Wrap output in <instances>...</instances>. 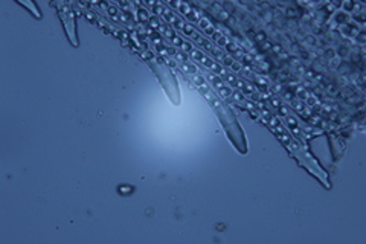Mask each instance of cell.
Masks as SVG:
<instances>
[{"label":"cell","instance_id":"obj_1","mask_svg":"<svg viewBox=\"0 0 366 244\" xmlns=\"http://www.w3.org/2000/svg\"><path fill=\"white\" fill-rule=\"evenodd\" d=\"M269 127L270 130L276 134V137L282 142V145L288 150V153L298 160V163L305 168L310 174H313L316 179L321 180V183L325 188H331L330 179L327 171L318 163V160L311 156V153L307 150V147L304 145V142H301L298 137H293L291 133L285 128V125L279 121L278 118H270L269 119Z\"/></svg>","mask_w":366,"mask_h":244},{"label":"cell","instance_id":"obj_7","mask_svg":"<svg viewBox=\"0 0 366 244\" xmlns=\"http://www.w3.org/2000/svg\"><path fill=\"white\" fill-rule=\"evenodd\" d=\"M212 40L218 44V46H222V47H225L226 44H228V40L225 38V35L222 34V32H218V31H215L214 32V35H212Z\"/></svg>","mask_w":366,"mask_h":244},{"label":"cell","instance_id":"obj_2","mask_svg":"<svg viewBox=\"0 0 366 244\" xmlns=\"http://www.w3.org/2000/svg\"><path fill=\"white\" fill-rule=\"evenodd\" d=\"M199 89V92L205 96V100L211 104V107L214 109L215 115L218 116V119L222 122L229 140L235 145V148L240 153H247V142H246V136H244L243 130L240 127V124L237 121L235 115L232 113V110L220 100V96L211 89V86L206 83L196 86Z\"/></svg>","mask_w":366,"mask_h":244},{"label":"cell","instance_id":"obj_3","mask_svg":"<svg viewBox=\"0 0 366 244\" xmlns=\"http://www.w3.org/2000/svg\"><path fill=\"white\" fill-rule=\"evenodd\" d=\"M145 58H148V63H150V66L153 67V70L156 72V77L159 78V81H160L162 87L165 89L168 98H169L174 104H179V103H180L179 86H177V81H176L174 75L171 74L168 64H166L160 57L151 55L150 52L145 54Z\"/></svg>","mask_w":366,"mask_h":244},{"label":"cell","instance_id":"obj_8","mask_svg":"<svg viewBox=\"0 0 366 244\" xmlns=\"http://www.w3.org/2000/svg\"><path fill=\"white\" fill-rule=\"evenodd\" d=\"M296 96H298L299 100H304V101H305V100L308 98V93H307V92H305L304 89H299V90H298V95H296Z\"/></svg>","mask_w":366,"mask_h":244},{"label":"cell","instance_id":"obj_5","mask_svg":"<svg viewBox=\"0 0 366 244\" xmlns=\"http://www.w3.org/2000/svg\"><path fill=\"white\" fill-rule=\"evenodd\" d=\"M199 28H200L206 35H209V37H212L214 32H215L214 25H212L208 18H200V21H199Z\"/></svg>","mask_w":366,"mask_h":244},{"label":"cell","instance_id":"obj_6","mask_svg":"<svg viewBox=\"0 0 366 244\" xmlns=\"http://www.w3.org/2000/svg\"><path fill=\"white\" fill-rule=\"evenodd\" d=\"M21 6H25V8H28L31 12H32V15L34 17H37V18H41V14H40V9L35 6V3H32V2H18Z\"/></svg>","mask_w":366,"mask_h":244},{"label":"cell","instance_id":"obj_4","mask_svg":"<svg viewBox=\"0 0 366 244\" xmlns=\"http://www.w3.org/2000/svg\"><path fill=\"white\" fill-rule=\"evenodd\" d=\"M55 6H58V15L64 23L67 37L70 40V43L74 46H78V40H77V32H75V14L70 8L69 3H54Z\"/></svg>","mask_w":366,"mask_h":244}]
</instances>
